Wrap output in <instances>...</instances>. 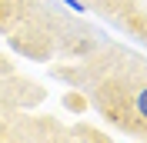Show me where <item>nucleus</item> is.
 Instances as JSON below:
<instances>
[{"mask_svg": "<svg viewBox=\"0 0 147 143\" xmlns=\"http://www.w3.org/2000/svg\"><path fill=\"white\" fill-rule=\"evenodd\" d=\"M64 107L74 110V113H84V110H87V103H84L80 93H67V97H64Z\"/></svg>", "mask_w": 147, "mask_h": 143, "instance_id": "nucleus-1", "label": "nucleus"}, {"mask_svg": "<svg viewBox=\"0 0 147 143\" xmlns=\"http://www.w3.org/2000/svg\"><path fill=\"white\" fill-rule=\"evenodd\" d=\"M77 136H84L87 143H110L104 133H94V130H87V126H77Z\"/></svg>", "mask_w": 147, "mask_h": 143, "instance_id": "nucleus-2", "label": "nucleus"}, {"mask_svg": "<svg viewBox=\"0 0 147 143\" xmlns=\"http://www.w3.org/2000/svg\"><path fill=\"white\" fill-rule=\"evenodd\" d=\"M60 3H64V7H70L74 13H84V3H80V0H60Z\"/></svg>", "mask_w": 147, "mask_h": 143, "instance_id": "nucleus-3", "label": "nucleus"}, {"mask_svg": "<svg viewBox=\"0 0 147 143\" xmlns=\"http://www.w3.org/2000/svg\"><path fill=\"white\" fill-rule=\"evenodd\" d=\"M0 77H10V63L3 60V57H0Z\"/></svg>", "mask_w": 147, "mask_h": 143, "instance_id": "nucleus-4", "label": "nucleus"}]
</instances>
